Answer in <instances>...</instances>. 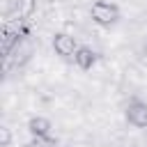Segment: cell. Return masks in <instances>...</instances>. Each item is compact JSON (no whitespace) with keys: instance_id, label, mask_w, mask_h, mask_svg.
<instances>
[{"instance_id":"6da1fadb","label":"cell","mask_w":147,"mask_h":147,"mask_svg":"<svg viewBox=\"0 0 147 147\" xmlns=\"http://www.w3.org/2000/svg\"><path fill=\"white\" fill-rule=\"evenodd\" d=\"M90 16L96 25L101 28H110L113 23H117L119 18V7L115 2H108V0H96L92 7H90Z\"/></svg>"},{"instance_id":"7a4b0ae2","label":"cell","mask_w":147,"mask_h":147,"mask_svg":"<svg viewBox=\"0 0 147 147\" xmlns=\"http://www.w3.org/2000/svg\"><path fill=\"white\" fill-rule=\"evenodd\" d=\"M126 122L136 129H145L147 126V103L140 101V99H133L129 106H126V113H124Z\"/></svg>"},{"instance_id":"3957f363","label":"cell","mask_w":147,"mask_h":147,"mask_svg":"<svg viewBox=\"0 0 147 147\" xmlns=\"http://www.w3.org/2000/svg\"><path fill=\"white\" fill-rule=\"evenodd\" d=\"M53 51H55L60 57H71V55L78 51V44H76V39H74L71 34L57 32V34L53 37Z\"/></svg>"},{"instance_id":"277c9868","label":"cell","mask_w":147,"mask_h":147,"mask_svg":"<svg viewBox=\"0 0 147 147\" xmlns=\"http://www.w3.org/2000/svg\"><path fill=\"white\" fill-rule=\"evenodd\" d=\"M34 9H37L34 0H11V5L7 7V16L23 21V18H30L34 14Z\"/></svg>"},{"instance_id":"5b68a950","label":"cell","mask_w":147,"mask_h":147,"mask_svg":"<svg viewBox=\"0 0 147 147\" xmlns=\"http://www.w3.org/2000/svg\"><path fill=\"white\" fill-rule=\"evenodd\" d=\"M74 62L80 67V69H92L96 64V53L90 48V46H78V51L74 53Z\"/></svg>"},{"instance_id":"8992f818","label":"cell","mask_w":147,"mask_h":147,"mask_svg":"<svg viewBox=\"0 0 147 147\" xmlns=\"http://www.w3.org/2000/svg\"><path fill=\"white\" fill-rule=\"evenodd\" d=\"M51 129H53L51 119L39 117V115L30 117V122H28V131H30V136H48V133H51Z\"/></svg>"},{"instance_id":"52a82bcc","label":"cell","mask_w":147,"mask_h":147,"mask_svg":"<svg viewBox=\"0 0 147 147\" xmlns=\"http://www.w3.org/2000/svg\"><path fill=\"white\" fill-rule=\"evenodd\" d=\"M30 147H57V140L48 133V136H32Z\"/></svg>"},{"instance_id":"ba28073f","label":"cell","mask_w":147,"mask_h":147,"mask_svg":"<svg viewBox=\"0 0 147 147\" xmlns=\"http://www.w3.org/2000/svg\"><path fill=\"white\" fill-rule=\"evenodd\" d=\"M9 142H11V131H9L7 126H2V129H0V145L7 147Z\"/></svg>"}]
</instances>
